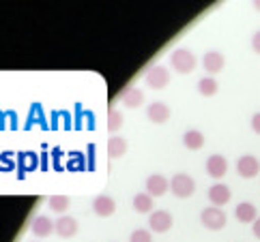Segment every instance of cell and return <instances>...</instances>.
Segmentation results:
<instances>
[{
  "label": "cell",
  "mask_w": 260,
  "mask_h": 242,
  "mask_svg": "<svg viewBox=\"0 0 260 242\" xmlns=\"http://www.w3.org/2000/svg\"><path fill=\"white\" fill-rule=\"evenodd\" d=\"M230 197H232L230 189L226 187V184H221V182L213 184V187L209 189V201L213 204V206H217V208L226 206V204L230 201Z\"/></svg>",
  "instance_id": "4fadbf2b"
},
{
  "label": "cell",
  "mask_w": 260,
  "mask_h": 242,
  "mask_svg": "<svg viewBox=\"0 0 260 242\" xmlns=\"http://www.w3.org/2000/svg\"><path fill=\"white\" fill-rule=\"evenodd\" d=\"M123 125H125L123 111H120V109H110V111H108V131H110V133H116Z\"/></svg>",
  "instance_id": "7402d4cb"
},
{
  "label": "cell",
  "mask_w": 260,
  "mask_h": 242,
  "mask_svg": "<svg viewBox=\"0 0 260 242\" xmlns=\"http://www.w3.org/2000/svg\"><path fill=\"white\" fill-rule=\"evenodd\" d=\"M228 172V161L224 154H211L207 159V174L211 178H224Z\"/></svg>",
  "instance_id": "8fae6325"
},
{
  "label": "cell",
  "mask_w": 260,
  "mask_h": 242,
  "mask_svg": "<svg viewBox=\"0 0 260 242\" xmlns=\"http://www.w3.org/2000/svg\"><path fill=\"white\" fill-rule=\"evenodd\" d=\"M183 144L187 150H200L204 146V135L198 129H189V131H185V135H183Z\"/></svg>",
  "instance_id": "ac0fdd59"
},
{
  "label": "cell",
  "mask_w": 260,
  "mask_h": 242,
  "mask_svg": "<svg viewBox=\"0 0 260 242\" xmlns=\"http://www.w3.org/2000/svg\"><path fill=\"white\" fill-rule=\"evenodd\" d=\"M172 225H174V219L168 210H155L148 217V227L157 231V234H166L168 229H172Z\"/></svg>",
  "instance_id": "5b68a950"
},
{
  "label": "cell",
  "mask_w": 260,
  "mask_h": 242,
  "mask_svg": "<svg viewBox=\"0 0 260 242\" xmlns=\"http://www.w3.org/2000/svg\"><path fill=\"white\" fill-rule=\"evenodd\" d=\"M168 189H170V182L159 174H153L146 178V193L151 197H161V195L168 193Z\"/></svg>",
  "instance_id": "7c38bea8"
},
{
  "label": "cell",
  "mask_w": 260,
  "mask_h": 242,
  "mask_svg": "<svg viewBox=\"0 0 260 242\" xmlns=\"http://www.w3.org/2000/svg\"><path fill=\"white\" fill-rule=\"evenodd\" d=\"M235 217L239 223H254L258 219V210L254 204H249V201H241L237 210H235Z\"/></svg>",
  "instance_id": "9a60e30c"
},
{
  "label": "cell",
  "mask_w": 260,
  "mask_h": 242,
  "mask_svg": "<svg viewBox=\"0 0 260 242\" xmlns=\"http://www.w3.org/2000/svg\"><path fill=\"white\" fill-rule=\"evenodd\" d=\"M252 50H254L256 54H260V30L254 32V36H252Z\"/></svg>",
  "instance_id": "d4e9b609"
},
{
  "label": "cell",
  "mask_w": 260,
  "mask_h": 242,
  "mask_svg": "<svg viewBox=\"0 0 260 242\" xmlns=\"http://www.w3.org/2000/svg\"><path fill=\"white\" fill-rule=\"evenodd\" d=\"M217 90H219V84L215 77H202L198 82V92L202 97H215Z\"/></svg>",
  "instance_id": "d6986e66"
},
{
  "label": "cell",
  "mask_w": 260,
  "mask_h": 242,
  "mask_svg": "<svg viewBox=\"0 0 260 242\" xmlns=\"http://www.w3.org/2000/svg\"><path fill=\"white\" fill-rule=\"evenodd\" d=\"M202 67L207 73L215 75V73H221V69L226 67V56L221 52H207L202 58Z\"/></svg>",
  "instance_id": "9c48e42d"
},
{
  "label": "cell",
  "mask_w": 260,
  "mask_h": 242,
  "mask_svg": "<svg viewBox=\"0 0 260 242\" xmlns=\"http://www.w3.org/2000/svg\"><path fill=\"white\" fill-rule=\"evenodd\" d=\"M260 172V159L254 154H243L241 159L237 161V174L241 178H256Z\"/></svg>",
  "instance_id": "8992f818"
},
{
  "label": "cell",
  "mask_w": 260,
  "mask_h": 242,
  "mask_svg": "<svg viewBox=\"0 0 260 242\" xmlns=\"http://www.w3.org/2000/svg\"><path fill=\"white\" fill-rule=\"evenodd\" d=\"M125 152H127V139L125 137L112 135L108 139V156L110 159H120Z\"/></svg>",
  "instance_id": "e0dca14e"
},
{
  "label": "cell",
  "mask_w": 260,
  "mask_h": 242,
  "mask_svg": "<svg viewBox=\"0 0 260 242\" xmlns=\"http://www.w3.org/2000/svg\"><path fill=\"white\" fill-rule=\"evenodd\" d=\"M252 231H254V236L260 240V217L254 221V227H252Z\"/></svg>",
  "instance_id": "484cf974"
},
{
  "label": "cell",
  "mask_w": 260,
  "mask_h": 242,
  "mask_svg": "<svg viewBox=\"0 0 260 242\" xmlns=\"http://www.w3.org/2000/svg\"><path fill=\"white\" fill-rule=\"evenodd\" d=\"M170 191H172L174 197L187 199L193 195V191H196V182H193V178L189 174H176L170 180Z\"/></svg>",
  "instance_id": "7a4b0ae2"
},
{
  "label": "cell",
  "mask_w": 260,
  "mask_h": 242,
  "mask_svg": "<svg viewBox=\"0 0 260 242\" xmlns=\"http://www.w3.org/2000/svg\"><path fill=\"white\" fill-rule=\"evenodd\" d=\"M200 221H202V225L211 229V231H219V229H224L226 227V212L217 208V206H209V208H204L202 210V215H200Z\"/></svg>",
  "instance_id": "3957f363"
},
{
  "label": "cell",
  "mask_w": 260,
  "mask_h": 242,
  "mask_svg": "<svg viewBox=\"0 0 260 242\" xmlns=\"http://www.w3.org/2000/svg\"><path fill=\"white\" fill-rule=\"evenodd\" d=\"M170 62H172V69L176 73H181V75H187V73L196 69V56H193V52L185 50V48L174 50L170 56Z\"/></svg>",
  "instance_id": "6da1fadb"
},
{
  "label": "cell",
  "mask_w": 260,
  "mask_h": 242,
  "mask_svg": "<svg viewBox=\"0 0 260 242\" xmlns=\"http://www.w3.org/2000/svg\"><path fill=\"white\" fill-rule=\"evenodd\" d=\"M252 131H254L256 135H260V111L252 116Z\"/></svg>",
  "instance_id": "cb8c5ba5"
},
{
  "label": "cell",
  "mask_w": 260,
  "mask_h": 242,
  "mask_svg": "<svg viewBox=\"0 0 260 242\" xmlns=\"http://www.w3.org/2000/svg\"><path fill=\"white\" fill-rule=\"evenodd\" d=\"M92 212L101 219L112 217L116 212V201L110 197V195H97V197L92 199Z\"/></svg>",
  "instance_id": "ba28073f"
},
{
  "label": "cell",
  "mask_w": 260,
  "mask_h": 242,
  "mask_svg": "<svg viewBox=\"0 0 260 242\" xmlns=\"http://www.w3.org/2000/svg\"><path fill=\"white\" fill-rule=\"evenodd\" d=\"M129 242H153V236L148 229H136L132 236H129Z\"/></svg>",
  "instance_id": "603a6c76"
},
{
  "label": "cell",
  "mask_w": 260,
  "mask_h": 242,
  "mask_svg": "<svg viewBox=\"0 0 260 242\" xmlns=\"http://www.w3.org/2000/svg\"><path fill=\"white\" fill-rule=\"evenodd\" d=\"M30 229H32V234H35L37 238H48V236H52V234H56V223H54L50 217L41 215V217H37V219L32 221Z\"/></svg>",
  "instance_id": "30bf717a"
},
{
  "label": "cell",
  "mask_w": 260,
  "mask_h": 242,
  "mask_svg": "<svg viewBox=\"0 0 260 242\" xmlns=\"http://www.w3.org/2000/svg\"><path fill=\"white\" fill-rule=\"evenodd\" d=\"M54 223H56V234L60 238H73L78 234V221L69 215L58 217V221H54Z\"/></svg>",
  "instance_id": "5bb4252c"
},
{
  "label": "cell",
  "mask_w": 260,
  "mask_h": 242,
  "mask_svg": "<svg viewBox=\"0 0 260 242\" xmlns=\"http://www.w3.org/2000/svg\"><path fill=\"white\" fill-rule=\"evenodd\" d=\"M146 86L148 88H153V90H161V88H166L170 84V71L166 69V67H161V64H157V67H153L151 71L146 73Z\"/></svg>",
  "instance_id": "277c9868"
},
{
  "label": "cell",
  "mask_w": 260,
  "mask_h": 242,
  "mask_svg": "<svg viewBox=\"0 0 260 242\" xmlns=\"http://www.w3.org/2000/svg\"><path fill=\"white\" fill-rule=\"evenodd\" d=\"M170 116H172V109H170V105H166L164 101H155V103H151L148 109H146V118L151 120V123H155V125L168 123Z\"/></svg>",
  "instance_id": "52a82bcc"
},
{
  "label": "cell",
  "mask_w": 260,
  "mask_h": 242,
  "mask_svg": "<svg viewBox=\"0 0 260 242\" xmlns=\"http://www.w3.org/2000/svg\"><path fill=\"white\" fill-rule=\"evenodd\" d=\"M48 206L52 212H67L69 206H71V199L67 197V195H52V197L48 199Z\"/></svg>",
  "instance_id": "ffe728a7"
},
{
  "label": "cell",
  "mask_w": 260,
  "mask_h": 242,
  "mask_svg": "<svg viewBox=\"0 0 260 242\" xmlns=\"http://www.w3.org/2000/svg\"><path fill=\"white\" fill-rule=\"evenodd\" d=\"M120 103H123L125 107H129V109L140 107L144 103V92L140 88H127L123 92V97H120Z\"/></svg>",
  "instance_id": "2e32d148"
},
{
  "label": "cell",
  "mask_w": 260,
  "mask_h": 242,
  "mask_svg": "<svg viewBox=\"0 0 260 242\" xmlns=\"http://www.w3.org/2000/svg\"><path fill=\"white\" fill-rule=\"evenodd\" d=\"M134 208L136 212H153V197L148 193H138L134 197Z\"/></svg>",
  "instance_id": "44dd1931"
},
{
  "label": "cell",
  "mask_w": 260,
  "mask_h": 242,
  "mask_svg": "<svg viewBox=\"0 0 260 242\" xmlns=\"http://www.w3.org/2000/svg\"><path fill=\"white\" fill-rule=\"evenodd\" d=\"M254 9H256V11H260V0H256V3H254Z\"/></svg>",
  "instance_id": "4316f807"
}]
</instances>
